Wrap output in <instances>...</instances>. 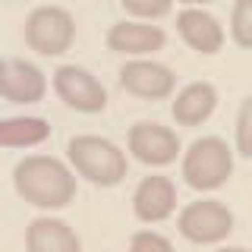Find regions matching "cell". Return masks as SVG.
<instances>
[{"label":"cell","mask_w":252,"mask_h":252,"mask_svg":"<svg viewBox=\"0 0 252 252\" xmlns=\"http://www.w3.org/2000/svg\"><path fill=\"white\" fill-rule=\"evenodd\" d=\"M13 183H16V192L35 208L54 211L76 199L73 170L63 161L47 158V155H32L26 161H19L13 170Z\"/></svg>","instance_id":"6da1fadb"},{"label":"cell","mask_w":252,"mask_h":252,"mask_svg":"<svg viewBox=\"0 0 252 252\" xmlns=\"http://www.w3.org/2000/svg\"><path fill=\"white\" fill-rule=\"evenodd\" d=\"M66 155L79 177L92 180L94 186H117L126 177V155L110 139L76 136V139H69Z\"/></svg>","instance_id":"7a4b0ae2"},{"label":"cell","mask_w":252,"mask_h":252,"mask_svg":"<svg viewBox=\"0 0 252 252\" xmlns=\"http://www.w3.org/2000/svg\"><path fill=\"white\" fill-rule=\"evenodd\" d=\"M230 170H233V155L227 148V142L218 136L195 139L189 145V152L183 155V180L192 189H202V192L224 186Z\"/></svg>","instance_id":"3957f363"},{"label":"cell","mask_w":252,"mask_h":252,"mask_svg":"<svg viewBox=\"0 0 252 252\" xmlns=\"http://www.w3.org/2000/svg\"><path fill=\"white\" fill-rule=\"evenodd\" d=\"M76 38V22L63 6H38L26 19V44L44 57L66 54Z\"/></svg>","instance_id":"277c9868"},{"label":"cell","mask_w":252,"mask_h":252,"mask_svg":"<svg viewBox=\"0 0 252 252\" xmlns=\"http://www.w3.org/2000/svg\"><path fill=\"white\" fill-rule=\"evenodd\" d=\"M177 227L189 243H220L233 230V215L224 202L202 199V202H189L180 211Z\"/></svg>","instance_id":"5b68a950"},{"label":"cell","mask_w":252,"mask_h":252,"mask_svg":"<svg viewBox=\"0 0 252 252\" xmlns=\"http://www.w3.org/2000/svg\"><path fill=\"white\" fill-rule=\"evenodd\" d=\"M54 92L60 94L63 104H69L73 110H82V114H98L107 104V92L104 85L94 79L89 69L82 66H60L54 73Z\"/></svg>","instance_id":"8992f818"},{"label":"cell","mask_w":252,"mask_h":252,"mask_svg":"<svg viewBox=\"0 0 252 252\" xmlns=\"http://www.w3.org/2000/svg\"><path fill=\"white\" fill-rule=\"evenodd\" d=\"M120 85L136 98L145 101H161L173 94V85H177V76H173L170 66L155 60H129L123 63L120 69Z\"/></svg>","instance_id":"52a82bcc"},{"label":"cell","mask_w":252,"mask_h":252,"mask_svg":"<svg viewBox=\"0 0 252 252\" xmlns=\"http://www.w3.org/2000/svg\"><path fill=\"white\" fill-rule=\"evenodd\" d=\"M47 92L44 73L29 60L6 57L0 60V98L13 101V104H35Z\"/></svg>","instance_id":"ba28073f"},{"label":"cell","mask_w":252,"mask_h":252,"mask_svg":"<svg viewBox=\"0 0 252 252\" xmlns=\"http://www.w3.org/2000/svg\"><path fill=\"white\" fill-rule=\"evenodd\" d=\"M129 152L136 155L142 164L164 167V164L177 161L180 139H177L173 129H167V126H161V123H136L129 129Z\"/></svg>","instance_id":"9c48e42d"},{"label":"cell","mask_w":252,"mask_h":252,"mask_svg":"<svg viewBox=\"0 0 252 252\" xmlns=\"http://www.w3.org/2000/svg\"><path fill=\"white\" fill-rule=\"evenodd\" d=\"M132 208H136L139 220L158 224V220L170 218L177 208V186L167 177H145L132 195Z\"/></svg>","instance_id":"30bf717a"},{"label":"cell","mask_w":252,"mask_h":252,"mask_svg":"<svg viewBox=\"0 0 252 252\" xmlns=\"http://www.w3.org/2000/svg\"><path fill=\"white\" fill-rule=\"evenodd\" d=\"M177 32L183 35V41L199 54H218L224 47V29L211 13L189 6L177 16Z\"/></svg>","instance_id":"8fae6325"},{"label":"cell","mask_w":252,"mask_h":252,"mask_svg":"<svg viewBox=\"0 0 252 252\" xmlns=\"http://www.w3.org/2000/svg\"><path fill=\"white\" fill-rule=\"evenodd\" d=\"M107 47L117 54H129V57H142L164 47V32L148 22H117L107 32Z\"/></svg>","instance_id":"7c38bea8"},{"label":"cell","mask_w":252,"mask_h":252,"mask_svg":"<svg viewBox=\"0 0 252 252\" xmlns=\"http://www.w3.org/2000/svg\"><path fill=\"white\" fill-rule=\"evenodd\" d=\"M29 252H82L76 230L57 218H35L26 233Z\"/></svg>","instance_id":"4fadbf2b"},{"label":"cell","mask_w":252,"mask_h":252,"mask_svg":"<svg viewBox=\"0 0 252 252\" xmlns=\"http://www.w3.org/2000/svg\"><path fill=\"white\" fill-rule=\"evenodd\" d=\"M218 104V92L215 85L208 82H192L186 85L183 92L177 94V101H173V120L180 126H199L211 117V110Z\"/></svg>","instance_id":"5bb4252c"},{"label":"cell","mask_w":252,"mask_h":252,"mask_svg":"<svg viewBox=\"0 0 252 252\" xmlns=\"http://www.w3.org/2000/svg\"><path fill=\"white\" fill-rule=\"evenodd\" d=\"M51 136V123L41 117H10L0 120V145L3 148H32Z\"/></svg>","instance_id":"9a60e30c"},{"label":"cell","mask_w":252,"mask_h":252,"mask_svg":"<svg viewBox=\"0 0 252 252\" xmlns=\"http://www.w3.org/2000/svg\"><path fill=\"white\" fill-rule=\"evenodd\" d=\"M230 35L240 47H252V0H236L233 3Z\"/></svg>","instance_id":"2e32d148"},{"label":"cell","mask_w":252,"mask_h":252,"mask_svg":"<svg viewBox=\"0 0 252 252\" xmlns=\"http://www.w3.org/2000/svg\"><path fill=\"white\" fill-rule=\"evenodd\" d=\"M236 152L252 158V98L243 101L240 114H236Z\"/></svg>","instance_id":"e0dca14e"},{"label":"cell","mask_w":252,"mask_h":252,"mask_svg":"<svg viewBox=\"0 0 252 252\" xmlns=\"http://www.w3.org/2000/svg\"><path fill=\"white\" fill-rule=\"evenodd\" d=\"M123 10L139 16V19H158V16H164L170 10L173 0H120Z\"/></svg>","instance_id":"ac0fdd59"},{"label":"cell","mask_w":252,"mask_h":252,"mask_svg":"<svg viewBox=\"0 0 252 252\" xmlns=\"http://www.w3.org/2000/svg\"><path fill=\"white\" fill-rule=\"evenodd\" d=\"M129 252H173V243L167 240V236H161V233L139 230L129 240Z\"/></svg>","instance_id":"d6986e66"},{"label":"cell","mask_w":252,"mask_h":252,"mask_svg":"<svg viewBox=\"0 0 252 252\" xmlns=\"http://www.w3.org/2000/svg\"><path fill=\"white\" fill-rule=\"evenodd\" d=\"M183 3H189V6H202V3H215V0H183Z\"/></svg>","instance_id":"ffe728a7"},{"label":"cell","mask_w":252,"mask_h":252,"mask_svg":"<svg viewBox=\"0 0 252 252\" xmlns=\"http://www.w3.org/2000/svg\"><path fill=\"white\" fill-rule=\"evenodd\" d=\"M218 252H249V249H243V246H227V249H218Z\"/></svg>","instance_id":"44dd1931"}]
</instances>
